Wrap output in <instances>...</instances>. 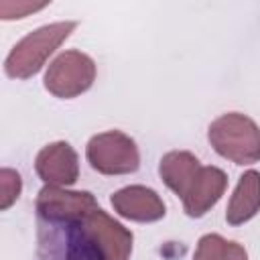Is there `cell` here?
<instances>
[{
	"label": "cell",
	"mask_w": 260,
	"mask_h": 260,
	"mask_svg": "<svg viewBox=\"0 0 260 260\" xmlns=\"http://www.w3.org/2000/svg\"><path fill=\"white\" fill-rule=\"evenodd\" d=\"M75 26H77L75 20H63V22L45 24L28 32L8 53L4 61L6 75L14 79H28L37 75L43 69L49 55L55 53V49L73 32Z\"/></svg>",
	"instance_id": "cell-1"
},
{
	"label": "cell",
	"mask_w": 260,
	"mask_h": 260,
	"mask_svg": "<svg viewBox=\"0 0 260 260\" xmlns=\"http://www.w3.org/2000/svg\"><path fill=\"white\" fill-rule=\"evenodd\" d=\"M207 140L219 156L236 165L260 160V128L240 112H230L213 120L207 130Z\"/></svg>",
	"instance_id": "cell-2"
},
{
	"label": "cell",
	"mask_w": 260,
	"mask_h": 260,
	"mask_svg": "<svg viewBox=\"0 0 260 260\" xmlns=\"http://www.w3.org/2000/svg\"><path fill=\"white\" fill-rule=\"evenodd\" d=\"M85 156L91 169L102 175H128L140 167V152L136 142L120 130H108L91 136L85 148Z\"/></svg>",
	"instance_id": "cell-3"
},
{
	"label": "cell",
	"mask_w": 260,
	"mask_h": 260,
	"mask_svg": "<svg viewBox=\"0 0 260 260\" xmlns=\"http://www.w3.org/2000/svg\"><path fill=\"white\" fill-rule=\"evenodd\" d=\"M95 81V63L81 51H65L45 73V89L55 98L71 100L85 93Z\"/></svg>",
	"instance_id": "cell-4"
},
{
	"label": "cell",
	"mask_w": 260,
	"mask_h": 260,
	"mask_svg": "<svg viewBox=\"0 0 260 260\" xmlns=\"http://www.w3.org/2000/svg\"><path fill=\"white\" fill-rule=\"evenodd\" d=\"M95 209L98 201L89 191H67L45 185L37 197V213L47 223H79Z\"/></svg>",
	"instance_id": "cell-5"
},
{
	"label": "cell",
	"mask_w": 260,
	"mask_h": 260,
	"mask_svg": "<svg viewBox=\"0 0 260 260\" xmlns=\"http://www.w3.org/2000/svg\"><path fill=\"white\" fill-rule=\"evenodd\" d=\"M87 236L93 240L106 260H128L132 252V232L110 217L104 209L91 211L83 221Z\"/></svg>",
	"instance_id": "cell-6"
},
{
	"label": "cell",
	"mask_w": 260,
	"mask_h": 260,
	"mask_svg": "<svg viewBox=\"0 0 260 260\" xmlns=\"http://www.w3.org/2000/svg\"><path fill=\"white\" fill-rule=\"evenodd\" d=\"M37 175L55 187H69L79 179V158L69 142H51L37 154Z\"/></svg>",
	"instance_id": "cell-7"
},
{
	"label": "cell",
	"mask_w": 260,
	"mask_h": 260,
	"mask_svg": "<svg viewBox=\"0 0 260 260\" xmlns=\"http://www.w3.org/2000/svg\"><path fill=\"white\" fill-rule=\"evenodd\" d=\"M110 201L116 213L132 221H140V223L158 221L167 213L165 203L158 197V193L144 185H130V187L118 189Z\"/></svg>",
	"instance_id": "cell-8"
},
{
	"label": "cell",
	"mask_w": 260,
	"mask_h": 260,
	"mask_svg": "<svg viewBox=\"0 0 260 260\" xmlns=\"http://www.w3.org/2000/svg\"><path fill=\"white\" fill-rule=\"evenodd\" d=\"M228 187V177L217 167H203L191 185L189 193L183 197V209L189 217L205 215L223 195Z\"/></svg>",
	"instance_id": "cell-9"
},
{
	"label": "cell",
	"mask_w": 260,
	"mask_h": 260,
	"mask_svg": "<svg viewBox=\"0 0 260 260\" xmlns=\"http://www.w3.org/2000/svg\"><path fill=\"white\" fill-rule=\"evenodd\" d=\"M201 169L203 167H201L199 158L187 150H171L158 162V175H160L162 183L173 193H177L181 199L189 193V189L195 183Z\"/></svg>",
	"instance_id": "cell-10"
},
{
	"label": "cell",
	"mask_w": 260,
	"mask_h": 260,
	"mask_svg": "<svg viewBox=\"0 0 260 260\" xmlns=\"http://www.w3.org/2000/svg\"><path fill=\"white\" fill-rule=\"evenodd\" d=\"M260 211V173L246 171L228 203L225 221L230 225H242Z\"/></svg>",
	"instance_id": "cell-11"
},
{
	"label": "cell",
	"mask_w": 260,
	"mask_h": 260,
	"mask_svg": "<svg viewBox=\"0 0 260 260\" xmlns=\"http://www.w3.org/2000/svg\"><path fill=\"white\" fill-rule=\"evenodd\" d=\"M193 260H248V252L238 242L225 240L219 234H207L197 242Z\"/></svg>",
	"instance_id": "cell-12"
},
{
	"label": "cell",
	"mask_w": 260,
	"mask_h": 260,
	"mask_svg": "<svg viewBox=\"0 0 260 260\" xmlns=\"http://www.w3.org/2000/svg\"><path fill=\"white\" fill-rule=\"evenodd\" d=\"M63 260H106L83 223H65V254Z\"/></svg>",
	"instance_id": "cell-13"
},
{
	"label": "cell",
	"mask_w": 260,
	"mask_h": 260,
	"mask_svg": "<svg viewBox=\"0 0 260 260\" xmlns=\"http://www.w3.org/2000/svg\"><path fill=\"white\" fill-rule=\"evenodd\" d=\"M22 181L20 175L12 169H2L0 171V209H8L20 195Z\"/></svg>",
	"instance_id": "cell-14"
},
{
	"label": "cell",
	"mask_w": 260,
	"mask_h": 260,
	"mask_svg": "<svg viewBox=\"0 0 260 260\" xmlns=\"http://www.w3.org/2000/svg\"><path fill=\"white\" fill-rule=\"evenodd\" d=\"M45 6H47V2H10V0H2L0 2V18H4V20L24 18L28 12L41 10Z\"/></svg>",
	"instance_id": "cell-15"
}]
</instances>
